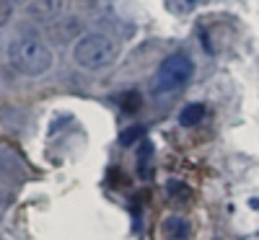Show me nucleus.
I'll list each match as a JSON object with an SVG mask.
<instances>
[{"instance_id": "f257e3e1", "label": "nucleus", "mask_w": 259, "mask_h": 240, "mask_svg": "<svg viewBox=\"0 0 259 240\" xmlns=\"http://www.w3.org/2000/svg\"><path fill=\"white\" fill-rule=\"evenodd\" d=\"M8 62L16 73L26 78H39L52 68L55 54L45 41L31 39V36H18L8 44Z\"/></svg>"}, {"instance_id": "f03ea898", "label": "nucleus", "mask_w": 259, "mask_h": 240, "mask_svg": "<svg viewBox=\"0 0 259 240\" xmlns=\"http://www.w3.org/2000/svg\"><path fill=\"white\" fill-rule=\"evenodd\" d=\"M117 57H119V44L112 36L99 34V31L83 34L73 47V59L83 70H104L109 65H114Z\"/></svg>"}, {"instance_id": "7ed1b4c3", "label": "nucleus", "mask_w": 259, "mask_h": 240, "mask_svg": "<svg viewBox=\"0 0 259 240\" xmlns=\"http://www.w3.org/2000/svg\"><path fill=\"white\" fill-rule=\"evenodd\" d=\"M194 73V65L187 54H171L161 62V68L156 73V85L153 91L156 93H168V91H177L192 78Z\"/></svg>"}, {"instance_id": "20e7f679", "label": "nucleus", "mask_w": 259, "mask_h": 240, "mask_svg": "<svg viewBox=\"0 0 259 240\" xmlns=\"http://www.w3.org/2000/svg\"><path fill=\"white\" fill-rule=\"evenodd\" d=\"M62 11V0H29L26 13L36 21H52Z\"/></svg>"}, {"instance_id": "39448f33", "label": "nucleus", "mask_w": 259, "mask_h": 240, "mask_svg": "<svg viewBox=\"0 0 259 240\" xmlns=\"http://www.w3.org/2000/svg\"><path fill=\"white\" fill-rule=\"evenodd\" d=\"M205 119V106L202 103H189L182 108V114H179V124L182 127H194V124H200Z\"/></svg>"}, {"instance_id": "423d86ee", "label": "nucleus", "mask_w": 259, "mask_h": 240, "mask_svg": "<svg viewBox=\"0 0 259 240\" xmlns=\"http://www.w3.org/2000/svg\"><path fill=\"white\" fill-rule=\"evenodd\" d=\"M163 235L166 237H187L189 235L187 220L184 217H168V220L163 222Z\"/></svg>"}, {"instance_id": "0eeeda50", "label": "nucleus", "mask_w": 259, "mask_h": 240, "mask_svg": "<svg viewBox=\"0 0 259 240\" xmlns=\"http://www.w3.org/2000/svg\"><path fill=\"white\" fill-rule=\"evenodd\" d=\"M143 140H145V127H130V129H124V132L119 135V145L122 147H130V145L143 142Z\"/></svg>"}, {"instance_id": "6e6552de", "label": "nucleus", "mask_w": 259, "mask_h": 240, "mask_svg": "<svg viewBox=\"0 0 259 240\" xmlns=\"http://www.w3.org/2000/svg\"><path fill=\"white\" fill-rule=\"evenodd\" d=\"M138 155H140V176L143 178H148L150 176V170H148V160H150V155H153V145H150L148 140H143L140 142V147H138Z\"/></svg>"}, {"instance_id": "1a4fd4ad", "label": "nucleus", "mask_w": 259, "mask_h": 240, "mask_svg": "<svg viewBox=\"0 0 259 240\" xmlns=\"http://www.w3.org/2000/svg\"><path fill=\"white\" fill-rule=\"evenodd\" d=\"M13 18V3L11 0H0V26H6Z\"/></svg>"}, {"instance_id": "9d476101", "label": "nucleus", "mask_w": 259, "mask_h": 240, "mask_svg": "<svg viewBox=\"0 0 259 240\" xmlns=\"http://www.w3.org/2000/svg\"><path fill=\"white\" fill-rule=\"evenodd\" d=\"M168 194L174 196V194H182V196H189V189L182 184V181H168Z\"/></svg>"}]
</instances>
